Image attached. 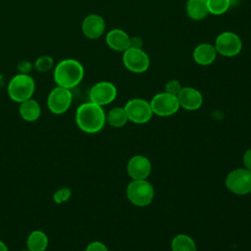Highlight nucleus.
<instances>
[{
	"label": "nucleus",
	"instance_id": "nucleus-1",
	"mask_svg": "<svg viewBox=\"0 0 251 251\" xmlns=\"http://www.w3.org/2000/svg\"><path fill=\"white\" fill-rule=\"evenodd\" d=\"M75 123L82 131L96 133L103 128L106 123V115L102 106L89 101L77 107L75 111Z\"/></svg>",
	"mask_w": 251,
	"mask_h": 251
},
{
	"label": "nucleus",
	"instance_id": "nucleus-2",
	"mask_svg": "<svg viewBox=\"0 0 251 251\" xmlns=\"http://www.w3.org/2000/svg\"><path fill=\"white\" fill-rule=\"evenodd\" d=\"M84 70L82 65L75 59H65L60 61L53 73L54 80L58 86L68 89L77 86L82 80Z\"/></svg>",
	"mask_w": 251,
	"mask_h": 251
},
{
	"label": "nucleus",
	"instance_id": "nucleus-3",
	"mask_svg": "<svg viewBox=\"0 0 251 251\" xmlns=\"http://www.w3.org/2000/svg\"><path fill=\"white\" fill-rule=\"evenodd\" d=\"M34 89L35 82L29 75L18 74L8 84V95L13 101L22 103L32 97Z\"/></svg>",
	"mask_w": 251,
	"mask_h": 251
},
{
	"label": "nucleus",
	"instance_id": "nucleus-4",
	"mask_svg": "<svg viewBox=\"0 0 251 251\" xmlns=\"http://www.w3.org/2000/svg\"><path fill=\"white\" fill-rule=\"evenodd\" d=\"M126 197L131 204L145 207L154 198V188L146 179H133L126 187Z\"/></svg>",
	"mask_w": 251,
	"mask_h": 251
},
{
	"label": "nucleus",
	"instance_id": "nucleus-5",
	"mask_svg": "<svg viewBox=\"0 0 251 251\" xmlns=\"http://www.w3.org/2000/svg\"><path fill=\"white\" fill-rule=\"evenodd\" d=\"M226 185L229 191L237 195H245L251 192V171L247 169H235L226 178Z\"/></svg>",
	"mask_w": 251,
	"mask_h": 251
},
{
	"label": "nucleus",
	"instance_id": "nucleus-6",
	"mask_svg": "<svg viewBox=\"0 0 251 251\" xmlns=\"http://www.w3.org/2000/svg\"><path fill=\"white\" fill-rule=\"evenodd\" d=\"M214 46L218 54L225 57H233L240 53L242 42L236 33L225 31L217 36Z\"/></svg>",
	"mask_w": 251,
	"mask_h": 251
},
{
	"label": "nucleus",
	"instance_id": "nucleus-7",
	"mask_svg": "<svg viewBox=\"0 0 251 251\" xmlns=\"http://www.w3.org/2000/svg\"><path fill=\"white\" fill-rule=\"evenodd\" d=\"M72 101L73 95L71 89L57 85L48 95L47 106L53 114L62 115L69 110Z\"/></svg>",
	"mask_w": 251,
	"mask_h": 251
},
{
	"label": "nucleus",
	"instance_id": "nucleus-8",
	"mask_svg": "<svg viewBox=\"0 0 251 251\" xmlns=\"http://www.w3.org/2000/svg\"><path fill=\"white\" fill-rule=\"evenodd\" d=\"M124 109L127 119L134 124H145L153 115L150 103L140 98H134L127 101Z\"/></svg>",
	"mask_w": 251,
	"mask_h": 251
},
{
	"label": "nucleus",
	"instance_id": "nucleus-9",
	"mask_svg": "<svg viewBox=\"0 0 251 251\" xmlns=\"http://www.w3.org/2000/svg\"><path fill=\"white\" fill-rule=\"evenodd\" d=\"M153 114L160 117H168L176 114L179 109L177 97L167 92L156 94L150 101Z\"/></svg>",
	"mask_w": 251,
	"mask_h": 251
},
{
	"label": "nucleus",
	"instance_id": "nucleus-10",
	"mask_svg": "<svg viewBox=\"0 0 251 251\" xmlns=\"http://www.w3.org/2000/svg\"><path fill=\"white\" fill-rule=\"evenodd\" d=\"M123 62L125 67L135 74H141L148 70L150 59L142 49L129 47L124 52Z\"/></svg>",
	"mask_w": 251,
	"mask_h": 251
},
{
	"label": "nucleus",
	"instance_id": "nucleus-11",
	"mask_svg": "<svg viewBox=\"0 0 251 251\" xmlns=\"http://www.w3.org/2000/svg\"><path fill=\"white\" fill-rule=\"evenodd\" d=\"M117 96V88L110 81L95 83L89 90V100L99 106L110 104Z\"/></svg>",
	"mask_w": 251,
	"mask_h": 251
},
{
	"label": "nucleus",
	"instance_id": "nucleus-12",
	"mask_svg": "<svg viewBox=\"0 0 251 251\" xmlns=\"http://www.w3.org/2000/svg\"><path fill=\"white\" fill-rule=\"evenodd\" d=\"M126 172L132 179H146L151 173V163L145 156H133L127 163Z\"/></svg>",
	"mask_w": 251,
	"mask_h": 251
},
{
	"label": "nucleus",
	"instance_id": "nucleus-13",
	"mask_svg": "<svg viewBox=\"0 0 251 251\" xmlns=\"http://www.w3.org/2000/svg\"><path fill=\"white\" fill-rule=\"evenodd\" d=\"M106 28L104 19L97 14L86 16L81 24L82 33L89 39H97L103 35Z\"/></svg>",
	"mask_w": 251,
	"mask_h": 251
},
{
	"label": "nucleus",
	"instance_id": "nucleus-14",
	"mask_svg": "<svg viewBox=\"0 0 251 251\" xmlns=\"http://www.w3.org/2000/svg\"><path fill=\"white\" fill-rule=\"evenodd\" d=\"M176 97L179 107H182L188 111L199 109L203 103L202 94L197 89L189 86L182 87Z\"/></svg>",
	"mask_w": 251,
	"mask_h": 251
},
{
	"label": "nucleus",
	"instance_id": "nucleus-15",
	"mask_svg": "<svg viewBox=\"0 0 251 251\" xmlns=\"http://www.w3.org/2000/svg\"><path fill=\"white\" fill-rule=\"evenodd\" d=\"M106 43L112 50L125 52L130 47V37L123 29L115 28L106 34Z\"/></svg>",
	"mask_w": 251,
	"mask_h": 251
},
{
	"label": "nucleus",
	"instance_id": "nucleus-16",
	"mask_svg": "<svg viewBox=\"0 0 251 251\" xmlns=\"http://www.w3.org/2000/svg\"><path fill=\"white\" fill-rule=\"evenodd\" d=\"M215 46L209 43H201L197 45L193 51V59L200 66H209L217 58Z\"/></svg>",
	"mask_w": 251,
	"mask_h": 251
},
{
	"label": "nucleus",
	"instance_id": "nucleus-17",
	"mask_svg": "<svg viewBox=\"0 0 251 251\" xmlns=\"http://www.w3.org/2000/svg\"><path fill=\"white\" fill-rule=\"evenodd\" d=\"M19 113L25 122H35L41 115V108L36 100L29 98L20 103Z\"/></svg>",
	"mask_w": 251,
	"mask_h": 251
},
{
	"label": "nucleus",
	"instance_id": "nucleus-18",
	"mask_svg": "<svg viewBox=\"0 0 251 251\" xmlns=\"http://www.w3.org/2000/svg\"><path fill=\"white\" fill-rule=\"evenodd\" d=\"M185 10L187 16L195 21L203 20L209 14L207 0H187Z\"/></svg>",
	"mask_w": 251,
	"mask_h": 251
},
{
	"label": "nucleus",
	"instance_id": "nucleus-19",
	"mask_svg": "<svg viewBox=\"0 0 251 251\" xmlns=\"http://www.w3.org/2000/svg\"><path fill=\"white\" fill-rule=\"evenodd\" d=\"M28 251H45L48 247V236L42 230L31 231L26 239Z\"/></svg>",
	"mask_w": 251,
	"mask_h": 251
},
{
	"label": "nucleus",
	"instance_id": "nucleus-20",
	"mask_svg": "<svg viewBox=\"0 0 251 251\" xmlns=\"http://www.w3.org/2000/svg\"><path fill=\"white\" fill-rule=\"evenodd\" d=\"M173 251H197L194 240L186 234H177L172 240Z\"/></svg>",
	"mask_w": 251,
	"mask_h": 251
},
{
	"label": "nucleus",
	"instance_id": "nucleus-21",
	"mask_svg": "<svg viewBox=\"0 0 251 251\" xmlns=\"http://www.w3.org/2000/svg\"><path fill=\"white\" fill-rule=\"evenodd\" d=\"M127 121L126 113L122 107H115L111 109L106 116V122L114 127H121L125 126Z\"/></svg>",
	"mask_w": 251,
	"mask_h": 251
},
{
	"label": "nucleus",
	"instance_id": "nucleus-22",
	"mask_svg": "<svg viewBox=\"0 0 251 251\" xmlns=\"http://www.w3.org/2000/svg\"><path fill=\"white\" fill-rule=\"evenodd\" d=\"M207 6L209 14L218 16L226 13L228 10L230 0H207Z\"/></svg>",
	"mask_w": 251,
	"mask_h": 251
},
{
	"label": "nucleus",
	"instance_id": "nucleus-23",
	"mask_svg": "<svg viewBox=\"0 0 251 251\" xmlns=\"http://www.w3.org/2000/svg\"><path fill=\"white\" fill-rule=\"evenodd\" d=\"M54 67L53 58L49 55H43L37 58L34 62L33 68L39 73H46L52 70Z\"/></svg>",
	"mask_w": 251,
	"mask_h": 251
},
{
	"label": "nucleus",
	"instance_id": "nucleus-24",
	"mask_svg": "<svg viewBox=\"0 0 251 251\" xmlns=\"http://www.w3.org/2000/svg\"><path fill=\"white\" fill-rule=\"evenodd\" d=\"M71 195H72V190L70 188H68V187H63V188L58 189L54 193L53 200L57 204H62V203L67 202L70 199Z\"/></svg>",
	"mask_w": 251,
	"mask_h": 251
},
{
	"label": "nucleus",
	"instance_id": "nucleus-25",
	"mask_svg": "<svg viewBox=\"0 0 251 251\" xmlns=\"http://www.w3.org/2000/svg\"><path fill=\"white\" fill-rule=\"evenodd\" d=\"M181 88H182V86H181V84L178 80L171 79L165 85V92L170 93V94L175 95V96H177V94L179 93Z\"/></svg>",
	"mask_w": 251,
	"mask_h": 251
},
{
	"label": "nucleus",
	"instance_id": "nucleus-26",
	"mask_svg": "<svg viewBox=\"0 0 251 251\" xmlns=\"http://www.w3.org/2000/svg\"><path fill=\"white\" fill-rule=\"evenodd\" d=\"M85 251H109V250L104 243L100 241H93L86 246Z\"/></svg>",
	"mask_w": 251,
	"mask_h": 251
},
{
	"label": "nucleus",
	"instance_id": "nucleus-27",
	"mask_svg": "<svg viewBox=\"0 0 251 251\" xmlns=\"http://www.w3.org/2000/svg\"><path fill=\"white\" fill-rule=\"evenodd\" d=\"M32 64L29 62V61H21L19 64H18V70L20 72V74H27L31 71L32 69Z\"/></svg>",
	"mask_w": 251,
	"mask_h": 251
},
{
	"label": "nucleus",
	"instance_id": "nucleus-28",
	"mask_svg": "<svg viewBox=\"0 0 251 251\" xmlns=\"http://www.w3.org/2000/svg\"><path fill=\"white\" fill-rule=\"evenodd\" d=\"M142 45H143V41H142L141 37H139V36L130 37V47L142 49Z\"/></svg>",
	"mask_w": 251,
	"mask_h": 251
},
{
	"label": "nucleus",
	"instance_id": "nucleus-29",
	"mask_svg": "<svg viewBox=\"0 0 251 251\" xmlns=\"http://www.w3.org/2000/svg\"><path fill=\"white\" fill-rule=\"evenodd\" d=\"M243 164L245 169L251 171V149L247 150L243 155Z\"/></svg>",
	"mask_w": 251,
	"mask_h": 251
},
{
	"label": "nucleus",
	"instance_id": "nucleus-30",
	"mask_svg": "<svg viewBox=\"0 0 251 251\" xmlns=\"http://www.w3.org/2000/svg\"><path fill=\"white\" fill-rule=\"evenodd\" d=\"M0 251H8V247L7 245L0 240Z\"/></svg>",
	"mask_w": 251,
	"mask_h": 251
},
{
	"label": "nucleus",
	"instance_id": "nucleus-31",
	"mask_svg": "<svg viewBox=\"0 0 251 251\" xmlns=\"http://www.w3.org/2000/svg\"><path fill=\"white\" fill-rule=\"evenodd\" d=\"M23 251H28V250H23Z\"/></svg>",
	"mask_w": 251,
	"mask_h": 251
}]
</instances>
